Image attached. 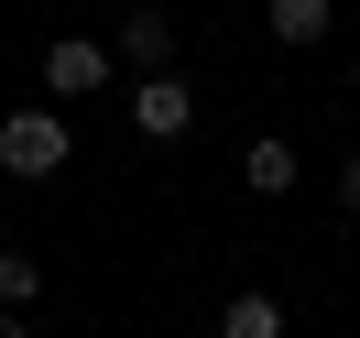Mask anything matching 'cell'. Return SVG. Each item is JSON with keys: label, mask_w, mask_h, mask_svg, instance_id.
Returning a JSON list of instances; mask_svg holds the SVG:
<instances>
[{"label": "cell", "mask_w": 360, "mask_h": 338, "mask_svg": "<svg viewBox=\"0 0 360 338\" xmlns=\"http://www.w3.org/2000/svg\"><path fill=\"white\" fill-rule=\"evenodd\" d=\"M262 22H273V44H316L338 22V0H262Z\"/></svg>", "instance_id": "cell-7"}, {"label": "cell", "mask_w": 360, "mask_h": 338, "mask_svg": "<svg viewBox=\"0 0 360 338\" xmlns=\"http://www.w3.org/2000/svg\"><path fill=\"white\" fill-rule=\"evenodd\" d=\"M219 338H284V294H262V284H240L219 306Z\"/></svg>", "instance_id": "cell-6"}, {"label": "cell", "mask_w": 360, "mask_h": 338, "mask_svg": "<svg viewBox=\"0 0 360 338\" xmlns=\"http://www.w3.org/2000/svg\"><path fill=\"white\" fill-rule=\"evenodd\" d=\"M120 66H142V77L175 66V11H153V0H142L131 22H120Z\"/></svg>", "instance_id": "cell-4"}, {"label": "cell", "mask_w": 360, "mask_h": 338, "mask_svg": "<svg viewBox=\"0 0 360 338\" xmlns=\"http://www.w3.org/2000/svg\"><path fill=\"white\" fill-rule=\"evenodd\" d=\"M131 131L142 142H186V131H197V77H175V66L142 77V88H131Z\"/></svg>", "instance_id": "cell-2"}, {"label": "cell", "mask_w": 360, "mask_h": 338, "mask_svg": "<svg viewBox=\"0 0 360 338\" xmlns=\"http://www.w3.org/2000/svg\"><path fill=\"white\" fill-rule=\"evenodd\" d=\"M33 294H44V262H33V251H0V306L33 316Z\"/></svg>", "instance_id": "cell-8"}, {"label": "cell", "mask_w": 360, "mask_h": 338, "mask_svg": "<svg viewBox=\"0 0 360 338\" xmlns=\"http://www.w3.org/2000/svg\"><path fill=\"white\" fill-rule=\"evenodd\" d=\"M295 175H306V164H295L284 131H262V142L240 153V186H251V197H295Z\"/></svg>", "instance_id": "cell-5"}, {"label": "cell", "mask_w": 360, "mask_h": 338, "mask_svg": "<svg viewBox=\"0 0 360 338\" xmlns=\"http://www.w3.org/2000/svg\"><path fill=\"white\" fill-rule=\"evenodd\" d=\"M349 98H360V66H349Z\"/></svg>", "instance_id": "cell-11"}, {"label": "cell", "mask_w": 360, "mask_h": 338, "mask_svg": "<svg viewBox=\"0 0 360 338\" xmlns=\"http://www.w3.org/2000/svg\"><path fill=\"white\" fill-rule=\"evenodd\" d=\"M98 88H110V44L98 33H55L44 44V98L66 110V98H98Z\"/></svg>", "instance_id": "cell-3"}, {"label": "cell", "mask_w": 360, "mask_h": 338, "mask_svg": "<svg viewBox=\"0 0 360 338\" xmlns=\"http://www.w3.org/2000/svg\"><path fill=\"white\" fill-rule=\"evenodd\" d=\"M66 110L55 98H33V110H11L0 120V175H22V186H44V175H66Z\"/></svg>", "instance_id": "cell-1"}, {"label": "cell", "mask_w": 360, "mask_h": 338, "mask_svg": "<svg viewBox=\"0 0 360 338\" xmlns=\"http://www.w3.org/2000/svg\"><path fill=\"white\" fill-rule=\"evenodd\" d=\"M0 338H33V316H22V306H0Z\"/></svg>", "instance_id": "cell-10"}, {"label": "cell", "mask_w": 360, "mask_h": 338, "mask_svg": "<svg viewBox=\"0 0 360 338\" xmlns=\"http://www.w3.org/2000/svg\"><path fill=\"white\" fill-rule=\"evenodd\" d=\"M338 207H349V219H360V153L338 164Z\"/></svg>", "instance_id": "cell-9"}]
</instances>
